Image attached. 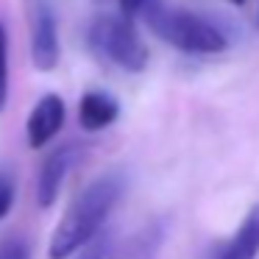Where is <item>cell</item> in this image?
Returning <instances> with one entry per match:
<instances>
[{
	"mask_svg": "<svg viewBox=\"0 0 259 259\" xmlns=\"http://www.w3.org/2000/svg\"><path fill=\"white\" fill-rule=\"evenodd\" d=\"M123 187H125V179L117 170L92 179L73 198L67 212L62 214V220H59L56 231L51 237V245H48V256L67 259L73 253H78L84 245H90L98 237V231L103 229L106 218L112 214L114 203L120 201Z\"/></svg>",
	"mask_w": 259,
	"mask_h": 259,
	"instance_id": "cell-1",
	"label": "cell"
},
{
	"mask_svg": "<svg viewBox=\"0 0 259 259\" xmlns=\"http://www.w3.org/2000/svg\"><path fill=\"white\" fill-rule=\"evenodd\" d=\"M148 20L151 31L162 42L179 48L181 53H198V56H212V53H223L229 48L226 34L214 23H209L201 14L184 12V9L164 6L162 0H153L151 6L142 12Z\"/></svg>",
	"mask_w": 259,
	"mask_h": 259,
	"instance_id": "cell-2",
	"label": "cell"
},
{
	"mask_svg": "<svg viewBox=\"0 0 259 259\" xmlns=\"http://www.w3.org/2000/svg\"><path fill=\"white\" fill-rule=\"evenodd\" d=\"M131 20L134 17L123 12L98 14L90 25V45L117 67L128 70V73H142L148 67V48Z\"/></svg>",
	"mask_w": 259,
	"mask_h": 259,
	"instance_id": "cell-3",
	"label": "cell"
},
{
	"mask_svg": "<svg viewBox=\"0 0 259 259\" xmlns=\"http://www.w3.org/2000/svg\"><path fill=\"white\" fill-rule=\"evenodd\" d=\"M75 156H78L75 145H62L45 156V162L39 167V179H36V203L42 209L53 206V201L59 198V190H62L67 173L73 170Z\"/></svg>",
	"mask_w": 259,
	"mask_h": 259,
	"instance_id": "cell-4",
	"label": "cell"
},
{
	"mask_svg": "<svg viewBox=\"0 0 259 259\" xmlns=\"http://www.w3.org/2000/svg\"><path fill=\"white\" fill-rule=\"evenodd\" d=\"M31 59L36 70L51 73L59 64V34H56V17L51 6L39 3L34 12V25H31Z\"/></svg>",
	"mask_w": 259,
	"mask_h": 259,
	"instance_id": "cell-5",
	"label": "cell"
},
{
	"mask_svg": "<svg viewBox=\"0 0 259 259\" xmlns=\"http://www.w3.org/2000/svg\"><path fill=\"white\" fill-rule=\"evenodd\" d=\"M64 125V101L59 95H45L28 114L25 137L31 148H42L48 140L56 137V131Z\"/></svg>",
	"mask_w": 259,
	"mask_h": 259,
	"instance_id": "cell-6",
	"label": "cell"
},
{
	"mask_svg": "<svg viewBox=\"0 0 259 259\" xmlns=\"http://www.w3.org/2000/svg\"><path fill=\"white\" fill-rule=\"evenodd\" d=\"M259 256V203L242 218L240 229L229 240L218 242L209 259H256Z\"/></svg>",
	"mask_w": 259,
	"mask_h": 259,
	"instance_id": "cell-7",
	"label": "cell"
},
{
	"mask_svg": "<svg viewBox=\"0 0 259 259\" xmlns=\"http://www.w3.org/2000/svg\"><path fill=\"white\" fill-rule=\"evenodd\" d=\"M120 114V106L106 92H87L78 103V123L87 131H101L112 125Z\"/></svg>",
	"mask_w": 259,
	"mask_h": 259,
	"instance_id": "cell-8",
	"label": "cell"
},
{
	"mask_svg": "<svg viewBox=\"0 0 259 259\" xmlns=\"http://www.w3.org/2000/svg\"><path fill=\"white\" fill-rule=\"evenodd\" d=\"M162 240H164V229L159 223L142 226L137 234H131L112 253V259H156L159 248H162Z\"/></svg>",
	"mask_w": 259,
	"mask_h": 259,
	"instance_id": "cell-9",
	"label": "cell"
},
{
	"mask_svg": "<svg viewBox=\"0 0 259 259\" xmlns=\"http://www.w3.org/2000/svg\"><path fill=\"white\" fill-rule=\"evenodd\" d=\"M9 101V36L0 23V112L6 109Z\"/></svg>",
	"mask_w": 259,
	"mask_h": 259,
	"instance_id": "cell-10",
	"label": "cell"
},
{
	"mask_svg": "<svg viewBox=\"0 0 259 259\" xmlns=\"http://www.w3.org/2000/svg\"><path fill=\"white\" fill-rule=\"evenodd\" d=\"M0 259H31V245L25 237L9 234L0 240Z\"/></svg>",
	"mask_w": 259,
	"mask_h": 259,
	"instance_id": "cell-11",
	"label": "cell"
},
{
	"mask_svg": "<svg viewBox=\"0 0 259 259\" xmlns=\"http://www.w3.org/2000/svg\"><path fill=\"white\" fill-rule=\"evenodd\" d=\"M14 206V176L9 170H0V220Z\"/></svg>",
	"mask_w": 259,
	"mask_h": 259,
	"instance_id": "cell-12",
	"label": "cell"
},
{
	"mask_svg": "<svg viewBox=\"0 0 259 259\" xmlns=\"http://www.w3.org/2000/svg\"><path fill=\"white\" fill-rule=\"evenodd\" d=\"M103 256H106V242H95V240L90 245H84L78 253H73V259H103Z\"/></svg>",
	"mask_w": 259,
	"mask_h": 259,
	"instance_id": "cell-13",
	"label": "cell"
},
{
	"mask_svg": "<svg viewBox=\"0 0 259 259\" xmlns=\"http://www.w3.org/2000/svg\"><path fill=\"white\" fill-rule=\"evenodd\" d=\"M120 3V12L128 14V17H137V14H142L148 6H151L153 0H117Z\"/></svg>",
	"mask_w": 259,
	"mask_h": 259,
	"instance_id": "cell-14",
	"label": "cell"
},
{
	"mask_svg": "<svg viewBox=\"0 0 259 259\" xmlns=\"http://www.w3.org/2000/svg\"><path fill=\"white\" fill-rule=\"evenodd\" d=\"M256 25H259V9H256Z\"/></svg>",
	"mask_w": 259,
	"mask_h": 259,
	"instance_id": "cell-15",
	"label": "cell"
},
{
	"mask_svg": "<svg viewBox=\"0 0 259 259\" xmlns=\"http://www.w3.org/2000/svg\"><path fill=\"white\" fill-rule=\"evenodd\" d=\"M231 3H242V0H231Z\"/></svg>",
	"mask_w": 259,
	"mask_h": 259,
	"instance_id": "cell-16",
	"label": "cell"
}]
</instances>
